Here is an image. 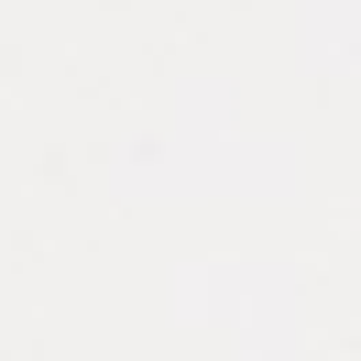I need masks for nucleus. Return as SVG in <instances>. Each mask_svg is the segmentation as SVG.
Here are the masks:
<instances>
[]
</instances>
